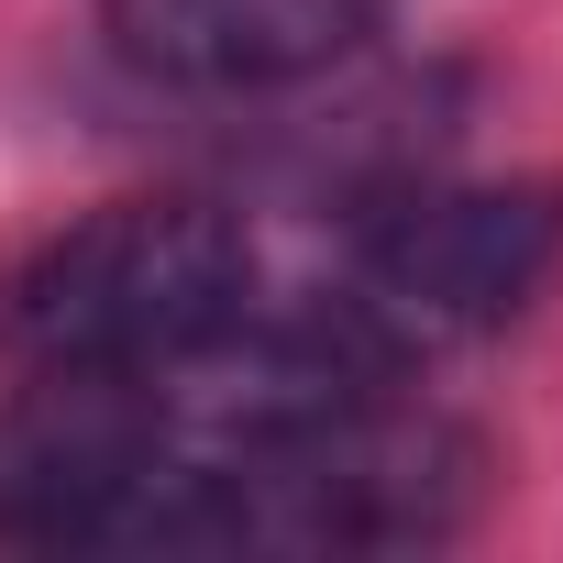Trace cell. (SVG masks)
<instances>
[{
  "label": "cell",
  "instance_id": "cell-1",
  "mask_svg": "<svg viewBox=\"0 0 563 563\" xmlns=\"http://www.w3.org/2000/svg\"><path fill=\"white\" fill-rule=\"evenodd\" d=\"M254 310V243L210 199H111L0 276V354L23 376H155Z\"/></svg>",
  "mask_w": 563,
  "mask_h": 563
},
{
  "label": "cell",
  "instance_id": "cell-2",
  "mask_svg": "<svg viewBox=\"0 0 563 563\" xmlns=\"http://www.w3.org/2000/svg\"><path fill=\"white\" fill-rule=\"evenodd\" d=\"M552 265H563V188H530V177L398 188L354 232L332 321L376 365H409V354H442V343L519 321L552 288Z\"/></svg>",
  "mask_w": 563,
  "mask_h": 563
},
{
  "label": "cell",
  "instance_id": "cell-3",
  "mask_svg": "<svg viewBox=\"0 0 563 563\" xmlns=\"http://www.w3.org/2000/svg\"><path fill=\"white\" fill-rule=\"evenodd\" d=\"M111 56L166 89H288L343 67L387 0H100Z\"/></svg>",
  "mask_w": 563,
  "mask_h": 563
}]
</instances>
